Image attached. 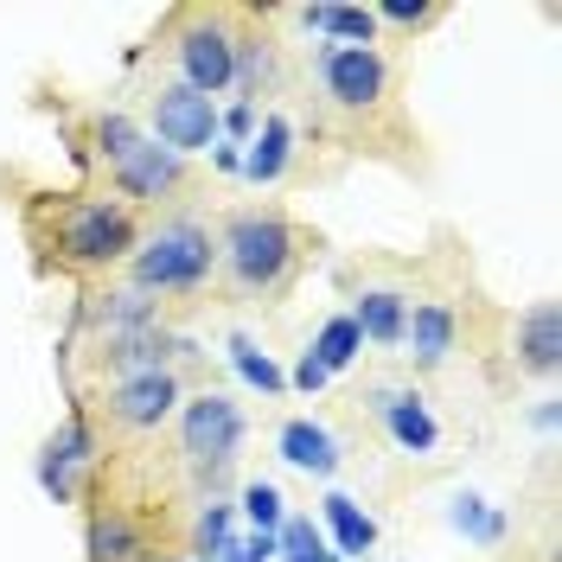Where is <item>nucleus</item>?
<instances>
[{"label":"nucleus","mask_w":562,"mask_h":562,"mask_svg":"<svg viewBox=\"0 0 562 562\" xmlns=\"http://www.w3.org/2000/svg\"><path fill=\"white\" fill-rule=\"evenodd\" d=\"M217 256H224V269H231V281L244 294H269V288L288 281L294 256H301V237H294V224L276 217V211H244V217H231Z\"/></svg>","instance_id":"nucleus-1"},{"label":"nucleus","mask_w":562,"mask_h":562,"mask_svg":"<svg viewBox=\"0 0 562 562\" xmlns=\"http://www.w3.org/2000/svg\"><path fill=\"white\" fill-rule=\"evenodd\" d=\"M97 154H103L115 192H128V199H160L186 179L179 154H167L154 135H140L128 115H97Z\"/></svg>","instance_id":"nucleus-2"},{"label":"nucleus","mask_w":562,"mask_h":562,"mask_svg":"<svg viewBox=\"0 0 562 562\" xmlns=\"http://www.w3.org/2000/svg\"><path fill=\"white\" fill-rule=\"evenodd\" d=\"M211 262H217L211 231L192 224V217H179V224H160L135 249V288L140 294H192V288H205Z\"/></svg>","instance_id":"nucleus-3"},{"label":"nucleus","mask_w":562,"mask_h":562,"mask_svg":"<svg viewBox=\"0 0 562 562\" xmlns=\"http://www.w3.org/2000/svg\"><path fill=\"white\" fill-rule=\"evenodd\" d=\"M122 256H135V217L122 205L77 199V205L58 211V262H70V269H109Z\"/></svg>","instance_id":"nucleus-4"},{"label":"nucleus","mask_w":562,"mask_h":562,"mask_svg":"<svg viewBox=\"0 0 562 562\" xmlns=\"http://www.w3.org/2000/svg\"><path fill=\"white\" fill-rule=\"evenodd\" d=\"M179 83L186 90H199V97H217L224 83H237V33H231V13H186L179 20Z\"/></svg>","instance_id":"nucleus-5"},{"label":"nucleus","mask_w":562,"mask_h":562,"mask_svg":"<svg viewBox=\"0 0 562 562\" xmlns=\"http://www.w3.org/2000/svg\"><path fill=\"white\" fill-rule=\"evenodd\" d=\"M237 448H244V409L224 390H205L179 409V454L199 473H224L237 460Z\"/></svg>","instance_id":"nucleus-6"},{"label":"nucleus","mask_w":562,"mask_h":562,"mask_svg":"<svg viewBox=\"0 0 562 562\" xmlns=\"http://www.w3.org/2000/svg\"><path fill=\"white\" fill-rule=\"evenodd\" d=\"M314 65H319L326 103L346 109V115H364V109H378L390 97V65L378 45H319Z\"/></svg>","instance_id":"nucleus-7"},{"label":"nucleus","mask_w":562,"mask_h":562,"mask_svg":"<svg viewBox=\"0 0 562 562\" xmlns=\"http://www.w3.org/2000/svg\"><path fill=\"white\" fill-rule=\"evenodd\" d=\"M147 122H154V140L167 147V154H199L217 140V122H224V109L199 97V90H186V83H160L154 90V103H147Z\"/></svg>","instance_id":"nucleus-8"},{"label":"nucleus","mask_w":562,"mask_h":562,"mask_svg":"<svg viewBox=\"0 0 562 562\" xmlns=\"http://www.w3.org/2000/svg\"><path fill=\"white\" fill-rule=\"evenodd\" d=\"M371 416L384 422V435L403 448V454H435L441 448V422L428 409V396L416 384H371Z\"/></svg>","instance_id":"nucleus-9"},{"label":"nucleus","mask_w":562,"mask_h":562,"mask_svg":"<svg viewBox=\"0 0 562 562\" xmlns=\"http://www.w3.org/2000/svg\"><path fill=\"white\" fill-rule=\"evenodd\" d=\"M179 409V378L173 371H147V378H115L109 384V422H122V428H160V422Z\"/></svg>","instance_id":"nucleus-10"},{"label":"nucleus","mask_w":562,"mask_h":562,"mask_svg":"<svg viewBox=\"0 0 562 562\" xmlns=\"http://www.w3.org/2000/svg\"><path fill=\"white\" fill-rule=\"evenodd\" d=\"M97 460V441H90V422L70 416L52 441H45V454H38V486H45V498H58V505H70L77 498V473Z\"/></svg>","instance_id":"nucleus-11"},{"label":"nucleus","mask_w":562,"mask_h":562,"mask_svg":"<svg viewBox=\"0 0 562 562\" xmlns=\"http://www.w3.org/2000/svg\"><path fill=\"white\" fill-rule=\"evenodd\" d=\"M364 351V339H358V326H351V314H333L326 326H319V339L307 351H301V364H294V390H326L339 371H346L351 358Z\"/></svg>","instance_id":"nucleus-12"},{"label":"nucleus","mask_w":562,"mask_h":562,"mask_svg":"<svg viewBox=\"0 0 562 562\" xmlns=\"http://www.w3.org/2000/svg\"><path fill=\"white\" fill-rule=\"evenodd\" d=\"M276 454L294 467V473H314V480H333L339 473V460H346V448H339V435L326 428V422L314 416H288L276 428Z\"/></svg>","instance_id":"nucleus-13"},{"label":"nucleus","mask_w":562,"mask_h":562,"mask_svg":"<svg viewBox=\"0 0 562 562\" xmlns=\"http://www.w3.org/2000/svg\"><path fill=\"white\" fill-rule=\"evenodd\" d=\"M512 358H518V371L530 378H550L562 358V333H557V301H537L530 314H518L512 326Z\"/></svg>","instance_id":"nucleus-14"},{"label":"nucleus","mask_w":562,"mask_h":562,"mask_svg":"<svg viewBox=\"0 0 562 562\" xmlns=\"http://www.w3.org/2000/svg\"><path fill=\"white\" fill-rule=\"evenodd\" d=\"M403 346L416 358V371H441L448 351H454V307L448 301H416L409 326H403Z\"/></svg>","instance_id":"nucleus-15"},{"label":"nucleus","mask_w":562,"mask_h":562,"mask_svg":"<svg viewBox=\"0 0 562 562\" xmlns=\"http://www.w3.org/2000/svg\"><path fill=\"white\" fill-rule=\"evenodd\" d=\"M351 326H358V339H371V346H403L409 294H403V288H358V301H351Z\"/></svg>","instance_id":"nucleus-16"},{"label":"nucleus","mask_w":562,"mask_h":562,"mask_svg":"<svg viewBox=\"0 0 562 562\" xmlns=\"http://www.w3.org/2000/svg\"><path fill=\"white\" fill-rule=\"evenodd\" d=\"M167 351H173V339L160 326H135L122 339H103V364L122 378H147V371H167Z\"/></svg>","instance_id":"nucleus-17"},{"label":"nucleus","mask_w":562,"mask_h":562,"mask_svg":"<svg viewBox=\"0 0 562 562\" xmlns=\"http://www.w3.org/2000/svg\"><path fill=\"white\" fill-rule=\"evenodd\" d=\"M244 179H256V186H276L281 173H288V160H294V128H288V115H269L262 122V135L244 140Z\"/></svg>","instance_id":"nucleus-18"},{"label":"nucleus","mask_w":562,"mask_h":562,"mask_svg":"<svg viewBox=\"0 0 562 562\" xmlns=\"http://www.w3.org/2000/svg\"><path fill=\"white\" fill-rule=\"evenodd\" d=\"M319 512H326V525H333V537H339V562L364 557V550L378 543V518H371L351 492H326V498H319Z\"/></svg>","instance_id":"nucleus-19"},{"label":"nucleus","mask_w":562,"mask_h":562,"mask_svg":"<svg viewBox=\"0 0 562 562\" xmlns=\"http://www.w3.org/2000/svg\"><path fill=\"white\" fill-rule=\"evenodd\" d=\"M301 26L307 33H326V38H346V45H378V20L371 7H301Z\"/></svg>","instance_id":"nucleus-20"},{"label":"nucleus","mask_w":562,"mask_h":562,"mask_svg":"<svg viewBox=\"0 0 562 562\" xmlns=\"http://www.w3.org/2000/svg\"><path fill=\"white\" fill-rule=\"evenodd\" d=\"M90 562H147L135 525L122 512H97L90 518Z\"/></svg>","instance_id":"nucleus-21"},{"label":"nucleus","mask_w":562,"mask_h":562,"mask_svg":"<svg viewBox=\"0 0 562 562\" xmlns=\"http://www.w3.org/2000/svg\"><path fill=\"white\" fill-rule=\"evenodd\" d=\"M448 525H454L467 543H498V537H505V512L486 505L480 492H460L454 505H448Z\"/></svg>","instance_id":"nucleus-22"},{"label":"nucleus","mask_w":562,"mask_h":562,"mask_svg":"<svg viewBox=\"0 0 562 562\" xmlns=\"http://www.w3.org/2000/svg\"><path fill=\"white\" fill-rule=\"evenodd\" d=\"M231 364H237V378H244V384H256L262 396H281V390H288L281 364H276L262 346H256L249 333H231Z\"/></svg>","instance_id":"nucleus-23"},{"label":"nucleus","mask_w":562,"mask_h":562,"mask_svg":"<svg viewBox=\"0 0 562 562\" xmlns=\"http://www.w3.org/2000/svg\"><path fill=\"white\" fill-rule=\"evenodd\" d=\"M276 557L281 562H333V550H326V537H319V525L314 518H281V530H276Z\"/></svg>","instance_id":"nucleus-24"},{"label":"nucleus","mask_w":562,"mask_h":562,"mask_svg":"<svg viewBox=\"0 0 562 562\" xmlns=\"http://www.w3.org/2000/svg\"><path fill=\"white\" fill-rule=\"evenodd\" d=\"M231 525H237V505L211 498L205 512L192 518V557H224L231 550Z\"/></svg>","instance_id":"nucleus-25"},{"label":"nucleus","mask_w":562,"mask_h":562,"mask_svg":"<svg viewBox=\"0 0 562 562\" xmlns=\"http://www.w3.org/2000/svg\"><path fill=\"white\" fill-rule=\"evenodd\" d=\"M237 512H244L249 525H256V537H276L281 518H288V498H281L276 480H249V486H244V505H237Z\"/></svg>","instance_id":"nucleus-26"},{"label":"nucleus","mask_w":562,"mask_h":562,"mask_svg":"<svg viewBox=\"0 0 562 562\" xmlns=\"http://www.w3.org/2000/svg\"><path fill=\"white\" fill-rule=\"evenodd\" d=\"M371 20H378V26H428V20H441V7H428V0H378V7H371Z\"/></svg>","instance_id":"nucleus-27"},{"label":"nucleus","mask_w":562,"mask_h":562,"mask_svg":"<svg viewBox=\"0 0 562 562\" xmlns=\"http://www.w3.org/2000/svg\"><path fill=\"white\" fill-rule=\"evenodd\" d=\"M276 557V537H244V543H231L217 562H269Z\"/></svg>","instance_id":"nucleus-28"},{"label":"nucleus","mask_w":562,"mask_h":562,"mask_svg":"<svg viewBox=\"0 0 562 562\" xmlns=\"http://www.w3.org/2000/svg\"><path fill=\"white\" fill-rule=\"evenodd\" d=\"M211 167H217V173H244V147H231V140H211Z\"/></svg>","instance_id":"nucleus-29"},{"label":"nucleus","mask_w":562,"mask_h":562,"mask_svg":"<svg viewBox=\"0 0 562 562\" xmlns=\"http://www.w3.org/2000/svg\"><path fill=\"white\" fill-rule=\"evenodd\" d=\"M147 562H199V557H147Z\"/></svg>","instance_id":"nucleus-30"},{"label":"nucleus","mask_w":562,"mask_h":562,"mask_svg":"<svg viewBox=\"0 0 562 562\" xmlns=\"http://www.w3.org/2000/svg\"><path fill=\"white\" fill-rule=\"evenodd\" d=\"M333 562H339V557H333Z\"/></svg>","instance_id":"nucleus-31"}]
</instances>
